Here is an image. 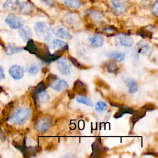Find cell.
<instances>
[{"mask_svg": "<svg viewBox=\"0 0 158 158\" xmlns=\"http://www.w3.org/2000/svg\"><path fill=\"white\" fill-rule=\"evenodd\" d=\"M133 112H134V110L132 109L126 107H120L118 109V110L115 113V114L114 115V118H118L125 114H132L133 113Z\"/></svg>", "mask_w": 158, "mask_h": 158, "instance_id": "cell-22", "label": "cell"}, {"mask_svg": "<svg viewBox=\"0 0 158 158\" xmlns=\"http://www.w3.org/2000/svg\"><path fill=\"white\" fill-rule=\"evenodd\" d=\"M57 67L59 72L65 75H67L70 72L71 64L69 60L64 58H59L57 61Z\"/></svg>", "mask_w": 158, "mask_h": 158, "instance_id": "cell-5", "label": "cell"}, {"mask_svg": "<svg viewBox=\"0 0 158 158\" xmlns=\"http://www.w3.org/2000/svg\"><path fill=\"white\" fill-rule=\"evenodd\" d=\"M105 65L107 71L110 73H115L118 69L117 64L113 61H108L106 63Z\"/></svg>", "mask_w": 158, "mask_h": 158, "instance_id": "cell-26", "label": "cell"}, {"mask_svg": "<svg viewBox=\"0 0 158 158\" xmlns=\"http://www.w3.org/2000/svg\"><path fill=\"white\" fill-rule=\"evenodd\" d=\"M40 69V66L37 64H31L27 66V71L31 74H36Z\"/></svg>", "mask_w": 158, "mask_h": 158, "instance_id": "cell-28", "label": "cell"}, {"mask_svg": "<svg viewBox=\"0 0 158 158\" xmlns=\"http://www.w3.org/2000/svg\"><path fill=\"white\" fill-rule=\"evenodd\" d=\"M104 38L100 35H94L89 39L91 44L94 47H100L104 44Z\"/></svg>", "mask_w": 158, "mask_h": 158, "instance_id": "cell-15", "label": "cell"}, {"mask_svg": "<svg viewBox=\"0 0 158 158\" xmlns=\"http://www.w3.org/2000/svg\"><path fill=\"white\" fill-rule=\"evenodd\" d=\"M35 97L36 98V99L40 103H46L50 99V96L49 94L45 89L41 90L40 92H38L35 96Z\"/></svg>", "mask_w": 158, "mask_h": 158, "instance_id": "cell-14", "label": "cell"}, {"mask_svg": "<svg viewBox=\"0 0 158 158\" xmlns=\"http://www.w3.org/2000/svg\"><path fill=\"white\" fill-rule=\"evenodd\" d=\"M35 31L39 38L44 41H49L51 38L52 30L51 27L45 22H38L34 26Z\"/></svg>", "mask_w": 158, "mask_h": 158, "instance_id": "cell-2", "label": "cell"}, {"mask_svg": "<svg viewBox=\"0 0 158 158\" xmlns=\"http://www.w3.org/2000/svg\"><path fill=\"white\" fill-rule=\"evenodd\" d=\"M30 115V110L27 107L17 109L9 118L8 122L12 125H22L26 122Z\"/></svg>", "mask_w": 158, "mask_h": 158, "instance_id": "cell-1", "label": "cell"}, {"mask_svg": "<svg viewBox=\"0 0 158 158\" xmlns=\"http://www.w3.org/2000/svg\"><path fill=\"white\" fill-rule=\"evenodd\" d=\"M51 125V120L49 118H42L38 121L36 123L35 128L40 133H44L46 131Z\"/></svg>", "mask_w": 158, "mask_h": 158, "instance_id": "cell-7", "label": "cell"}, {"mask_svg": "<svg viewBox=\"0 0 158 158\" xmlns=\"http://www.w3.org/2000/svg\"><path fill=\"white\" fill-rule=\"evenodd\" d=\"M115 41L116 44L122 46H131L134 43L132 38L126 35H118L115 38Z\"/></svg>", "mask_w": 158, "mask_h": 158, "instance_id": "cell-8", "label": "cell"}, {"mask_svg": "<svg viewBox=\"0 0 158 158\" xmlns=\"http://www.w3.org/2000/svg\"><path fill=\"white\" fill-rule=\"evenodd\" d=\"M9 73L14 79L19 80L23 77L24 72L20 65H13L10 67Z\"/></svg>", "mask_w": 158, "mask_h": 158, "instance_id": "cell-9", "label": "cell"}, {"mask_svg": "<svg viewBox=\"0 0 158 158\" xmlns=\"http://www.w3.org/2000/svg\"><path fill=\"white\" fill-rule=\"evenodd\" d=\"M156 108V106L152 104H146L143 107V109L146 110H152Z\"/></svg>", "mask_w": 158, "mask_h": 158, "instance_id": "cell-33", "label": "cell"}, {"mask_svg": "<svg viewBox=\"0 0 158 158\" xmlns=\"http://www.w3.org/2000/svg\"><path fill=\"white\" fill-rule=\"evenodd\" d=\"M5 22L12 29H19L24 24L23 20L15 14H9L7 15L5 19Z\"/></svg>", "mask_w": 158, "mask_h": 158, "instance_id": "cell-4", "label": "cell"}, {"mask_svg": "<svg viewBox=\"0 0 158 158\" xmlns=\"http://www.w3.org/2000/svg\"><path fill=\"white\" fill-rule=\"evenodd\" d=\"M76 100L78 102L81 103L83 104L89 106H93V101L88 98L86 97L84 95H79L76 98Z\"/></svg>", "mask_w": 158, "mask_h": 158, "instance_id": "cell-23", "label": "cell"}, {"mask_svg": "<svg viewBox=\"0 0 158 158\" xmlns=\"http://www.w3.org/2000/svg\"><path fill=\"white\" fill-rule=\"evenodd\" d=\"M107 107V104L103 102V101H98L95 106V109L98 111V112H102L104 111L105 110H106Z\"/></svg>", "mask_w": 158, "mask_h": 158, "instance_id": "cell-30", "label": "cell"}, {"mask_svg": "<svg viewBox=\"0 0 158 158\" xmlns=\"http://www.w3.org/2000/svg\"><path fill=\"white\" fill-rule=\"evenodd\" d=\"M152 12L156 15H157V14H158V3H157V1H156L152 6Z\"/></svg>", "mask_w": 158, "mask_h": 158, "instance_id": "cell-34", "label": "cell"}, {"mask_svg": "<svg viewBox=\"0 0 158 158\" xmlns=\"http://www.w3.org/2000/svg\"><path fill=\"white\" fill-rule=\"evenodd\" d=\"M65 21L72 25H75L79 22V17L77 14L74 13H70L65 16Z\"/></svg>", "mask_w": 158, "mask_h": 158, "instance_id": "cell-17", "label": "cell"}, {"mask_svg": "<svg viewBox=\"0 0 158 158\" xmlns=\"http://www.w3.org/2000/svg\"><path fill=\"white\" fill-rule=\"evenodd\" d=\"M19 9H20V12L22 13H23V14H28L32 10V7H31V5L29 3L27 2H22L20 5Z\"/></svg>", "mask_w": 158, "mask_h": 158, "instance_id": "cell-27", "label": "cell"}, {"mask_svg": "<svg viewBox=\"0 0 158 158\" xmlns=\"http://www.w3.org/2000/svg\"><path fill=\"white\" fill-rule=\"evenodd\" d=\"M70 60L79 69H85V66L83 65L82 64H81L80 62H78V61L74 57L70 56Z\"/></svg>", "mask_w": 158, "mask_h": 158, "instance_id": "cell-32", "label": "cell"}, {"mask_svg": "<svg viewBox=\"0 0 158 158\" xmlns=\"http://www.w3.org/2000/svg\"><path fill=\"white\" fill-rule=\"evenodd\" d=\"M4 78H5L4 71L2 67L0 65V81L2 80H4Z\"/></svg>", "mask_w": 158, "mask_h": 158, "instance_id": "cell-35", "label": "cell"}, {"mask_svg": "<svg viewBox=\"0 0 158 158\" xmlns=\"http://www.w3.org/2000/svg\"><path fill=\"white\" fill-rule=\"evenodd\" d=\"M46 81L51 88L58 91L66 89L69 86L65 81L58 78L56 75L52 73L48 75L46 78Z\"/></svg>", "mask_w": 158, "mask_h": 158, "instance_id": "cell-3", "label": "cell"}, {"mask_svg": "<svg viewBox=\"0 0 158 158\" xmlns=\"http://www.w3.org/2000/svg\"><path fill=\"white\" fill-rule=\"evenodd\" d=\"M92 17H93L94 19H96L97 20H101V16L100 15V14H99L97 12H93L92 13Z\"/></svg>", "mask_w": 158, "mask_h": 158, "instance_id": "cell-36", "label": "cell"}, {"mask_svg": "<svg viewBox=\"0 0 158 158\" xmlns=\"http://www.w3.org/2000/svg\"><path fill=\"white\" fill-rule=\"evenodd\" d=\"M25 49L27 50L31 54H36V52H37V46L33 40L30 39L27 41V44L25 48Z\"/></svg>", "mask_w": 158, "mask_h": 158, "instance_id": "cell-24", "label": "cell"}, {"mask_svg": "<svg viewBox=\"0 0 158 158\" xmlns=\"http://www.w3.org/2000/svg\"><path fill=\"white\" fill-rule=\"evenodd\" d=\"M44 2L48 5H51L53 3V0H44Z\"/></svg>", "mask_w": 158, "mask_h": 158, "instance_id": "cell-37", "label": "cell"}, {"mask_svg": "<svg viewBox=\"0 0 158 158\" xmlns=\"http://www.w3.org/2000/svg\"><path fill=\"white\" fill-rule=\"evenodd\" d=\"M150 49L149 46L148 44H143L139 48H138V52L141 54H146Z\"/></svg>", "mask_w": 158, "mask_h": 158, "instance_id": "cell-31", "label": "cell"}, {"mask_svg": "<svg viewBox=\"0 0 158 158\" xmlns=\"http://www.w3.org/2000/svg\"><path fill=\"white\" fill-rule=\"evenodd\" d=\"M53 32L56 36L62 38V39L71 40L72 38V35L69 33V32L66 29H65L64 28L61 27H56L54 29Z\"/></svg>", "mask_w": 158, "mask_h": 158, "instance_id": "cell-11", "label": "cell"}, {"mask_svg": "<svg viewBox=\"0 0 158 158\" xmlns=\"http://www.w3.org/2000/svg\"><path fill=\"white\" fill-rule=\"evenodd\" d=\"M145 114H146V111L143 109H141L139 110L134 111L133 113L132 114H133V117H132V119H131L132 122H133V123L136 122L138 120H139L140 118L143 117L145 115Z\"/></svg>", "mask_w": 158, "mask_h": 158, "instance_id": "cell-25", "label": "cell"}, {"mask_svg": "<svg viewBox=\"0 0 158 158\" xmlns=\"http://www.w3.org/2000/svg\"><path fill=\"white\" fill-rule=\"evenodd\" d=\"M19 0H6L3 4V9L7 11H12L16 9L19 5Z\"/></svg>", "mask_w": 158, "mask_h": 158, "instance_id": "cell-13", "label": "cell"}, {"mask_svg": "<svg viewBox=\"0 0 158 158\" xmlns=\"http://www.w3.org/2000/svg\"><path fill=\"white\" fill-rule=\"evenodd\" d=\"M68 7L73 9H78L80 7L81 4L78 0H58Z\"/></svg>", "mask_w": 158, "mask_h": 158, "instance_id": "cell-21", "label": "cell"}, {"mask_svg": "<svg viewBox=\"0 0 158 158\" xmlns=\"http://www.w3.org/2000/svg\"><path fill=\"white\" fill-rule=\"evenodd\" d=\"M19 33L21 38L25 42H27L31 36V31L28 27H21L19 29Z\"/></svg>", "mask_w": 158, "mask_h": 158, "instance_id": "cell-12", "label": "cell"}, {"mask_svg": "<svg viewBox=\"0 0 158 158\" xmlns=\"http://www.w3.org/2000/svg\"><path fill=\"white\" fill-rule=\"evenodd\" d=\"M124 82L128 87V90L130 93H134L137 91L138 86L134 80L131 78H126L124 80Z\"/></svg>", "mask_w": 158, "mask_h": 158, "instance_id": "cell-18", "label": "cell"}, {"mask_svg": "<svg viewBox=\"0 0 158 158\" xmlns=\"http://www.w3.org/2000/svg\"><path fill=\"white\" fill-rule=\"evenodd\" d=\"M67 44L65 42H64V41H62L60 40H58V39H55L54 40H52L50 44H49V48L51 49H53V50H55V49H60V48H62L65 46H67Z\"/></svg>", "mask_w": 158, "mask_h": 158, "instance_id": "cell-16", "label": "cell"}, {"mask_svg": "<svg viewBox=\"0 0 158 158\" xmlns=\"http://www.w3.org/2000/svg\"><path fill=\"white\" fill-rule=\"evenodd\" d=\"M23 49L16 46L15 44L12 43H9L7 45V48L6 50V53L7 55H12L15 53L20 52L22 51Z\"/></svg>", "mask_w": 158, "mask_h": 158, "instance_id": "cell-19", "label": "cell"}, {"mask_svg": "<svg viewBox=\"0 0 158 158\" xmlns=\"http://www.w3.org/2000/svg\"><path fill=\"white\" fill-rule=\"evenodd\" d=\"M108 56L117 62H122L125 57V54L121 52L114 51L108 54Z\"/></svg>", "mask_w": 158, "mask_h": 158, "instance_id": "cell-20", "label": "cell"}, {"mask_svg": "<svg viewBox=\"0 0 158 158\" xmlns=\"http://www.w3.org/2000/svg\"><path fill=\"white\" fill-rule=\"evenodd\" d=\"M73 91V93H77L78 95L85 96L87 93V88L85 84L79 80L74 83Z\"/></svg>", "mask_w": 158, "mask_h": 158, "instance_id": "cell-10", "label": "cell"}, {"mask_svg": "<svg viewBox=\"0 0 158 158\" xmlns=\"http://www.w3.org/2000/svg\"><path fill=\"white\" fill-rule=\"evenodd\" d=\"M93 154H101V152L104 150V148L102 146L101 143L99 141H96L93 144Z\"/></svg>", "mask_w": 158, "mask_h": 158, "instance_id": "cell-29", "label": "cell"}, {"mask_svg": "<svg viewBox=\"0 0 158 158\" xmlns=\"http://www.w3.org/2000/svg\"><path fill=\"white\" fill-rule=\"evenodd\" d=\"M110 2L112 9L118 15L123 13L127 7L126 0H111Z\"/></svg>", "mask_w": 158, "mask_h": 158, "instance_id": "cell-6", "label": "cell"}]
</instances>
